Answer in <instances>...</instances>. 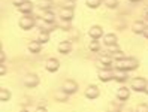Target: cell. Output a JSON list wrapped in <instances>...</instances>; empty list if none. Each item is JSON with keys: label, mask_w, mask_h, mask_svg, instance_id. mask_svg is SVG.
I'll list each match as a JSON object with an SVG mask.
<instances>
[{"label": "cell", "mask_w": 148, "mask_h": 112, "mask_svg": "<svg viewBox=\"0 0 148 112\" xmlns=\"http://www.w3.org/2000/svg\"><path fill=\"white\" fill-rule=\"evenodd\" d=\"M144 91H145V93L148 94V82H147V85H145V90H144Z\"/></svg>", "instance_id": "8d00e7d4"}, {"label": "cell", "mask_w": 148, "mask_h": 112, "mask_svg": "<svg viewBox=\"0 0 148 112\" xmlns=\"http://www.w3.org/2000/svg\"><path fill=\"white\" fill-rule=\"evenodd\" d=\"M90 51H91V53H99V51H100V44H99V40H91L90 42Z\"/></svg>", "instance_id": "603a6c76"}, {"label": "cell", "mask_w": 148, "mask_h": 112, "mask_svg": "<svg viewBox=\"0 0 148 112\" xmlns=\"http://www.w3.org/2000/svg\"><path fill=\"white\" fill-rule=\"evenodd\" d=\"M144 12H145V15H147V18H148V5L145 6V9H144Z\"/></svg>", "instance_id": "d590c367"}, {"label": "cell", "mask_w": 148, "mask_h": 112, "mask_svg": "<svg viewBox=\"0 0 148 112\" xmlns=\"http://www.w3.org/2000/svg\"><path fill=\"white\" fill-rule=\"evenodd\" d=\"M34 112H48V109L43 108V106H39V108H36V111H34Z\"/></svg>", "instance_id": "1f68e13d"}, {"label": "cell", "mask_w": 148, "mask_h": 112, "mask_svg": "<svg viewBox=\"0 0 148 112\" xmlns=\"http://www.w3.org/2000/svg\"><path fill=\"white\" fill-rule=\"evenodd\" d=\"M145 85H147V81L144 78H133L130 87H132V90H135V91H144Z\"/></svg>", "instance_id": "5b68a950"}, {"label": "cell", "mask_w": 148, "mask_h": 112, "mask_svg": "<svg viewBox=\"0 0 148 112\" xmlns=\"http://www.w3.org/2000/svg\"><path fill=\"white\" fill-rule=\"evenodd\" d=\"M103 3H105V6L111 8V9H114V8L118 6V0H103Z\"/></svg>", "instance_id": "484cf974"}, {"label": "cell", "mask_w": 148, "mask_h": 112, "mask_svg": "<svg viewBox=\"0 0 148 112\" xmlns=\"http://www.w3.org/2000/svg\"><path fill=\"white\" fill-rule=\"evenodd\" d=\"M40 49H42V44H40V42H38V40L30 42V44H29V51H30V53H33V54L40 53Z\"/></svg>", "instance_id": "e0dca14e"}, {"label": "cell", "mask_w": 148, "mask_h": 112, "mask_svg": "<svg viewBox=\"0 0 148 112\" xmlns=\"http://www.w3.org/2000/svg\"><path fill=\"white\" fill-rule=\"evenodd\" d=\"M139 66V61L136 58L130 57V58H123V60H118V61L115 63V67L117 69H121V70H135V69Z\"/></svg>", "instance_id": "6da1fadb"}, {"label": "cell", "mask_w": 148, "mask_h": 112, "mask_svg": "<svg viewBox=\"0 0 148 112\" xmlns=\"http://www.w3.org/2000/svg\"><path fill=\"white\" fill-rule=\"evenodd\" d=\"M45 21H48V23H54L56 21V14L54 12H51L49 9L48 11H43V16H42Z\"/></svg>", "instance_id": "d6986e66"}, {"label": "cell", "mask_w": 148, "mask_h": 112, "mask_svg": "<svg viewBox=\"0 0 148 112\" xmlns=\"http://www.w3.org/2000/svg\"><path fill=\"white\" fill-rule=\"evenodd\" d=\"M45 67H47V70H48V72L54 73V72H57V70H58V67H60V61H58L57 58H49V60H47Z\"/></svg>", "instance_id": "52a82bcc"}, {"label": "cell", "mask_w": 148, "mask_h": 112, "mask_svg": "<svg viewBox=\"0 0 148 112\" xmlns=\"http://www.w3.org/2000/svg\"><path fill=\"white\" fill-rule=\"evenodd\" d=\"M32 11H33V3L29 2V0H25V2L20 6V12L24 14V15H29Z\"/></svg>", "instance_id": "9a60e30c"}, {"label": "cell", "mask_w": 148, "mask_h": 112, "mask_svg": "<svg viewBox=\"0 0 148 112\" xmlns=\"http://www.w3.org/2000/svg\"><path fill=\"white\" fill-rule=\"evenodd\" d=\"M120 48H118V45L115 44V45H111V51H112V53H115V51H118Z\"/></svg>", "instance_id": "836d02e7"}, {"label": "cell", "mask_w": 148, "mask_h": 112, "mask_svg": "<svg viewBox=\"0 0 148 112\" xmlns=\"http://www.w3.org/2000/svg\"><path fill=\"white\" fill-rule=\"evenodd\" d=\"M97 76H99L100 81L109 82L111 79H114V70H112V69H100L99 73H97Z\"/></svg>", "instance_id": "277c9868"}, {"label": "cell", "mask_w": 148, "mask_h": 112, "mask_svg": "<svg viewBox=\"0 0 148 112\" xmlns=\"http://www.w3.org/2000/svg\"><path fill=\"white\" fill-rule=\"evenodd\" d=\"M5 60H6V55H5V53L2 51V53H0V61H2V63H5Z\"/></svg>", "instance_id": "d6a6232c"}, {"label": "cell", "mask_w": 148, "mask_h": 112, "mask_svg": "<svg viewBox=\"0 0 148 112\" xmlns=\"http://www.w3.org/2000/svg\"><path fill=\"white\" fill-rule=\"evenodd\" d=\"M142 36H145V38L148 39V25H147V27L144 29V31H142Z\"/></svg>", "instance_id": "e575fe53"}, {"label": "cell", "mask_w": 148, "mask_h": 112, "mask_svg": "<svg viewBox=\"0 0 148 112\" xmlns=\"http://www.w3.org/2000/svg\"><path fill=\"white\" fill-rule=\"evenodd\" d=\"M145 27H147V25H145L142 21H135V23L132 24V31L136 33V34H142V31H144Z\"/></svg>", "instance_id": "2e32d148"}, {"label": "cell", "mask_w": 148, "mask_h": 112, "mask_svg": "<svg viewBox=\"0 0 148 112\" xmlns=\"http://www.w3.org/2000/svg\"><path fill=\"white\" fill-rule=\"evenodd\" d=\"M85 97L87 99H97L99 97V88L96 85H88L85 88Z\"/></svg>", "instance_id": "ba28073f"}, {"label": "cell", "mask_w": 148, "mask_h": 112, "mask_svg": "<svg viewBox=\"0 0 148 112\" xmlns=\"http://www.w3.org/2000/svg\"><path fill=\"white\" fill-rule=\"evenodd\" d=\"M112 58L118 61V60H123V58H126V55H124L123 51H120V49H118V51H115V53H112Z\"/></svg>", "instance_id": "d4e9b609"}, {"label": "cell", "mask_w": 148, "mask_h": 112, "mask_svg": "<svg viewBox=\"0 0 148 112\" xmlns=\"http://www.w3.org/2000/svg\"><path fill=\"white\" fill-rule=\"evenodd\" d=\"M34 25H36V18H33L30 15H24L20 20V27L23 30H32Z\"/></svg>", "instance_id": "7a4b0ae2"}, {"label": "cell", "mask_w": 148, "mask_h": 112, "mask_svg": "<svg viewBox=\"0 0 148 112\" xmlns=\"http://www.w3.org/2000/svg\"><path fill=\"white\" fill-rule=\"evenodd\" d=\"M53 0H39V8L42 11H48L51 9V6H53Z\"/></svg>", "instance_id": "ac0fdd59"}, {"label": "cell", "mask_w": 148, "mask_h": 112, "mask_svg": "<svg viewBox=\"0 0 148 112\" xmlns=\"http://www.w3.org/2000/svg\"><path fill=\"white\" fill-rule=\"evenodd\" d=\"M63 90L67 93V94H73L76 90H78V84L75 82V81H66L64 84H63Z\"/></svg>", "instance_id": "30bf717a"}, {"label": "cell", "mask_w": 148, "mask_h": 112, "mask_svg": "<svg viewBox=\"0 0 148 112\" xmlns=\"http://www.w3.org/2000/svg\"><path fill=\"white\" fill-rule=\"evenodd\" d=\"M23 84H24L27 88H34V87H36V85L39 84V78H38V75H34V73H29V75H25V76H24V79H23Z\"/></svg>", "instance_id": "3957f363"}, {"label": "cell", "mask_w": 148, "mask_h": 112, "mask_svg": "<svg viewBox=\"0 0 148 112\" xmlns=\"http://www.w3.org/2000/svg\"><path fill=\"white\" fill-rule=\"evenodd\" d=\"M136 112H148V105L147 103H141L136 106Z\"/></svg>", "instance_id": "83f0119b"}, {"label": "cell", "mask_w": 148, "mask_h": 112, "mask_svg": "<svg viewBox=\"0 0 148 112\" xmlns=\"http://www.w3.org/2000/svg\"><path fill=\"white\" fill-rule=\"evenodd\" d=\"M54 97H56V100H58V102H66V100L69 99V94L62 88V91H57V93H56Z\"/></svg>", "instance_id": "ffe728a7"}, {"label": "cell", "mask_w": 148, "mask_h": 112, "mask_svg": "<svg viewBox=\"0 0 148 112\" xmlns=\"http://www.w3.org/2000/svg\"><path fill=\"white\" fill-rule=\"evenodd\" d=\"M57 49H58L60 54H69L72 51V44H71V42H67V40H63V42H60V44H58Z\"/></svg>", "instance_id": "9c48e42d"}, {"label": "cell", "mask_w": 148, "mask_h": 112, "mask_svg": "<svg viewBox=\"0 0 148 112\" xmlns=\"http://www.w3.org/2000/svg\"><path fill=\"white\" fill-rule=\"evenodd\" d=\"M0 100H2V102L11 100V91L6 90V88H2V90H0Z\"/></svg>", "instance_id": "44dd1931"}, {"label": "cell", "mask_w": 148, "mask_h": 112, "mask_svg": "<svg viewBox=\"0 0 148 112\" xmlns=\"http://www.w3.org/2000/svg\"><path fill=\"white\" fill-rule=\"evenodd\" d=\"M130 2H139V0H130Z\"/></svg>", "instance_id": "74e56055"}, {"label": "cell", "mask_w": 148, "mask_h": 112, "mask_svg": "<svg viewBox=\"0 0 148 112\" xmlns=\"http://www.w3.org/2000/svg\"><path fill=\"white\" fill-rule=\"evenodd\" d=\"M114 79L118 81V82H124L127 79V72L121 70V69H115L114 70Z\"/></svg>", "instance_id": "4fadbf2b"}, {"label": "cell", "mask_w": 148, "mask_h": 112, "mask_svg": "<svg viewBox=\"0 0 148 112\" xmlns=\"http://www.w3.org/2000/svg\"><path fill=\"white\" fill-rule=\"evenodd\" d=\"M60 18L63 21H71L73 18V9H69V8H63L60 11Z\"/></svg>", "instance_id": "7c38bea8"}, {"label": "cell", "mask_w": 148, "mask_h": 112, "mask_svg": "<svg viewBox=\"0 0 148 112\" xmlns=\"http://www.w3.org/2000/svg\"><path fill=\"white\" fill-rule=\"evenodd\" d=\"M120 111H121L120 106L115 105V103H109L108 108H106V112H120Z\"/></svg>", "instance_id": "4316f807"}, {"label": "cell", "mask_w": 148, "mask_h": 112, "mask_svg": "<svg viewBox=\"0 0 148 112\" xmlns=\"http://www.w3.org/2000/svg\"><path fill=\"white\" fill-rule=\"evenodd\" d=\"M21 112H27V111H21Z\"/></svg>", "instance_id": "f35d334b"}, {"label": "cell", "mask_w": 148, "mask_h": 112, "mask_svg": "<svg viewBox=\"0 0 148 112\" xmlns=\"http://www.w3.org/2000/svg\"><path fill=\"white\" fill-rule=\"evenodd\" d=\"M24 2H25V0H12V3H14L15 6H18V8H20V6H21Z\"/></svg>", "instance_id": "f1b7e54d"}, {"label": "cell", "mask_w": 148, "mask_h": 112, "mask_svg": "<svg viewBox=\"0 0 148 112\" xmlns=\"http://www.w3.org/2000/svg\"><path fill=\"white\" fill-rule=\"evenodd\" d=\"M60 27H62L63 30H69V27H71V25H69V21H64V24H62Z\"/></svg>", "instance_id": "4dcf8cb0"}, {"label": "cell", "mask_w": 148, "mask_h": 112, "mask_svg": "<svg viewBox=\"0 0 148 112\" xmlns=\"http://www.w3.org/2000/svg\"><path fill=\"white\" fill-rule=\"evenodd\" d=\"M6 73V67H5V63H2V66H0V75H5Z\"/></svg>", "instance_id": "f546056e"}, {"label": "cell", "mask_w": 148, "mask_h": 112, "mask_svg": "<svg viewBox=\"0 0 148 112\" xmlns=\"http://www.w3.org/2000/svg\"><path fill=\"white\" fill-rule=\"evenodd\" d=\"M129 97H130V90H129L127 87L118 88V91H117V99H118V100L126 102V100H129Z\"/></svg>", "instance_id": "8fae6325"}, {"label": "cell", "mask_w": 148, "mask_h": 112, "mask_svg": "<svg viewBox=\"0 0 148 112\" xmlns=\"http://www.w3.org/2000/svg\"><path fill=\"white\" fill-rule=\"evenodd\" d=\"M88 34H90V38L94 39V40H99L100 38L105 36V34H103L102 27H99V25H93V27L90 29V31H88Z\"/></svg>", "instance_id": "8992f818"}, {"label": "cell", "mask_w": 148, "mask_h": 112, "mask_svg": "<svg viewBox=\"0 0 148 112\" xmlns=\"http://www.w3.org/2000/svg\"><path fill=\"white\" fill-rule=\"evenodd\" d=\"M48 40H49V33L48 31H40L39 36H38V42H40V44H47Z\"/></svg>", "instance_id": "7402d4cb"}, {"label": "cell", "mask_w": 148, "mask_h": 112, "mask_svg": "<svg viewBox=\"0 0 148 112\" xmlns=\"http://www.w3.org/2000/svg\"><path fill=\"white\" fill-rule=\"evenodd\" d=\"M85 3L88 8H91V9H96V8H99L100 3H102V0H85Z\"/></svg>", "instance_id": "cb8c5ba5"}, {"label": "cell", "mask_w": 148, "mask_h": 112, "mask_svg": "<svg viewBox=\"0 0 148 112\" xmlns=\"http://www.w3.org/2000/svg\"><path fill=\"white\" fill-rule=\"evenodd\" d=\"M117 40H118V38L115 36L114 33H108V34H105V36H103V42H105L108 46L115 45V44H117Z\"/></svg>", "instance_id": "5bb4252c"}]
</instances>
